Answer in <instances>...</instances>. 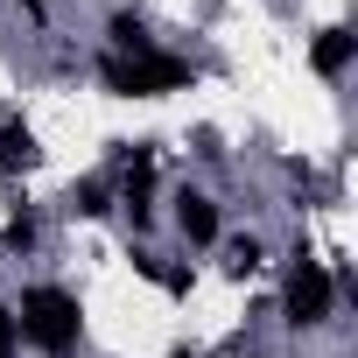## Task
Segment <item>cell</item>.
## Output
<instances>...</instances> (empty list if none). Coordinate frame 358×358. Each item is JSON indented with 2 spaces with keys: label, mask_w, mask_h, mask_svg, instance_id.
<instances>
[{
  "label": "cell",
  "mask_w": 358,
  "mask_h": 358,
  "mask_svg": "<svg viewBox=\"0 0 358 358\" xmlns=\"http://www.w3.org/2000/svg\"><path fill=\"white\" fill-rule=\"evenodd\" d=\"M15 309V330H22V351H43V358H71L85 344V302L64 288V281H22L8 295Z\"/></svg>",
  "instance_id": "1"
},
{
  "label": "cell",
  "mask_w": 358,
  "mask_h": 358,
  "mask_svg": "<svg viewBox=\"0 0 358 358\" xmlns=\"http://www.w3.org/2000/svg\"><path fill=\"white\" fill-rule=\"evenodd\" d=\"M281 330L288 337H309V330H323L330 316H337V274H330V260H316L302 239H295V253H288V274H281Z\"/></svg>",
  "instance_id": "2"
},
{
  "label": "cell",
  "mask_w": 358,
  "mask_h": 358,
  "mask_svg": "<svg viewBox=\"0 0 358 358\" xmlns=\"http://www.w3.org/2000/svg\"><path fill=\"white\" fill-rule=\"evenodd\" d=\"M99 85L113 99H169V92H190L197 85V64L176 57V50H141V57H106L99 50Z\"/></svg>",
  "instance_id": "3"
},
{
  "label": "cell",
  "mask_w": 358,
  "mask_h": 358,
  "mask_svg": "<svg viewBox=\"0 0 358 358\" xmlns=\"http://www.w3.org/2000/svg\"><path fill=\"white\" fill-rule=\"evenodd\" d=\"M169 225L183 232L190 253H218V239H225V204H218L204 183H176V190H169Z\"/></svg>",
  "instance_id": "4"
},
{
  "label": "cell",
  "mask_w": 358,
  "mask_h": 358,
  "mask_svg": "<svg viewBox=\"0 0 358 358\" xmlns=\"http://www.w3.org/2000/svg\"><path fill=\"white\" fill-rule=\"evenodd\" d=\"M351 64H358V29H351V22H330V29H316V36H309V71H316V78H330V85H337Z\"/></svg>",
  "instance_id": "5"
},
{
  "label": "cell",
  "mask_w": 358,
  "mask_h": 358,
  "mask_svg": "<svg viewBox=\"0 0 358 358\" xmlns=\"http://www.w3.org/2000/svg\"><path fill=\"white\" fill-rule=\"evenodd\" d=\"M99 36H106V57H141V50H162L155 43V29H148V15L141 8H106V22H99Z\"/></svg>",
  "instance_id": "6"
},
{
  "label": "cell",
  "mask_w": 358,
  "mask_h": 358,
  "mask_svg": "<svg viewBox=\"0 0 358 358\" xmlns=\"http://www.w3.org/2000/svg\"><path fill=\"white\" fill-rule=\"evenodd\" d=\"M43 162V141L22 113H0V176H29Z\"/></svg>",
  "instance_id": "7"
},
{
  "label": "cell",
  "mask_w": 358,
  "mask_h": 358,
  "mask_svg": "<svg viewBox=\"0 0 358 358\" xmlns=\"http://www.w3.org/2000/svg\"><path fill=\"white\" fill-rule=\"evenodd\" d=\"M36 253H43V211L15 204L8 225H0V260H36Z\"/></svg>",
  "instance_id": "8"
},
{
  "label": "cell",
  "mask_w": 358,
  "mask_h": 358,
  "mask_svg": "<svg viewBox=\"0 0 358 358\" xmlns=\"http://www.w3.org/2000/svg\"><path fill=\"white\" fill-rule=\"evenodd\" d=\"M64 218H113V176H78V183L64 190Z\"/></svg>",
  "instance_id": "9"
},
{
  "label": "cell",
  "mask_w": 358,
  "mask_h": 358,
  "mask_svg": "<svg viewBox=\"0 0 358 358\" xmlns=\"http://www.w3.org/2000/svg\"><path fill=\"white\" fill-rule=\"evenodd\" d=\"M218 253H225V274H232V281H253V274L267 267V253H274V246H267L260 232H225V239H218Z\"/></svg>",
  "instance_id": "10"
},
{
  "label": "cell",
  "mask_w": 358,
  "mask_h": 358,
  "mask_svg": "<svg viewBox=\"0 0 358 358\" xmlns=\"http://www.w3.org/2000/svg\"><path fill=\"white\" fill-rule=\"evenodd\" d=\"M0 358H22V330H15V309L0 295Z\"/></svg>",
  "instance_id": "11"
},
{
  "label": "cell",
  "mask_w": 358,
  "mask_h": 358,
  "mask_svg": "<svg viewBox=\"0 0 358 358\" xmlns=\"http://www.w3.org/2000/svg\"><path fill=\"white\" fill-rule=\"evenodd\" d=\"M232 358H267V351H253V344H239V351H232Z\"/></svg>",
  "instance_id": "12"
}]
</instances>
